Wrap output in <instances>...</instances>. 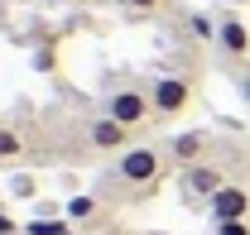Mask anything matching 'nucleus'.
I'll return each instance as SVG.
<instances>
[{"label": "nucleus", "mask_w": 250, "mask_h": 235, "mask_svg": "<svg viewBox=\"0 0 250 235\" xmlns=\"http://www.w3.org/2000/svg\"><path fill=\"white\" fill-rule=\"evenodd\" d=\"M87 144L106 149V154H125L130 149V130H125L121 120H111V116H96V120H87Z\"/></svg>", "instance_id": "4"}, {"label": "nucleus", "mask_w": 250, "mask_h": 235, "mask_svg": "<svg viewBox=\"0 0 250 235\" xmlns=\"http://www.w3.org/2000/svg\"><path fill=\"white\" fill-rule=\"evenodd\" d=\"M202 154H207V135H202V130H183V135L168 144V158H173V163H183V168L202 163Z\"/></svg>", "instance_id": "8"}, {"label": "nucleus", "mask_w": 250, "mask_h": 235, "mask_svg": "<svg viewBox=\"0 0 250 235\" xmlns=\"http://www.w3.org/2000/svg\"><path fill=\"white\" fill-rule=\"evenodd\" d=\"M149 101H154V116L173 120L188 111V101H192V82L188 77H173V72H164L154 87H149Z\"/></svg>", "instance_id": "3"}, {"label": "nucleus", "mask_w": 250, "mask_h": 235, "mask_svg": "<svg viewBox=\"0 0 250 235\" xmlns=\"http://www.w3.org/2000/svg\"><path fill=\"white\" fill-rule=\"evenodd\" d=\"M130 15H154V10H164V0H121Z\"/></svg>", "instance_id": "13"}, {"label": "nucleus", "mask_w": 250, "mask_h": 235, "mask_svg": "<svg viewBox=\"0 0 250 235\" xmlns=\"http://www.w3.org/2000/svg\"><path fill=\"white\" fill-rule=\"evenodd\" d=\"M207 206H212V221H246V216H250V192L236 187V182H226Z\"/></svg>", "instance_id": "5"}, {"label": "nucleus", "mask_w": 250, "mask_h": 235, "mask_svg": "<svg viewBox=\"0 0 250 235\" xmlns=\"http://www.w3.org/2000/svg\"><path fill=\"white\" fill-rule=\"evenodd\" d=\"M183 187L192 192V197H217L221 187H226V173H221L217 163H192V168H183Z\"/></svg>", "instance_id": "6"}, {"label": "nucleus", "mask_w": 250, "mask_h": 235, "mask_svg": "<svg viewBox=\"0 0 250 235\" xmlns=\"http://www.w3.org/2000/svg\"><path fill=\"white\" fill-rule=\"evenodd\" d=\"M15 231H20V226H15V221H10V216L0 211V235H15Z\"/></svg>", "instance_id": "17"}, {"label": "nucleus", "mask_w": 250, "mask_h": 235, "mask_svg": "<svg viewBox=\"0 0 250 235\" xmlns=\"http://www.w3.org/2000/svg\"><path fill=\"white\" fill-rule=\"evenodd\" d=\"M217 48L226 53V58H246L250 53V24L241 20V15H226L217 24Z\"/></svg>", "instance_id": "7"}, {"label": "nucleus", "mask_w": 250, "mask_h": 235, "mask_svg": "<svg viewBox=\"0 0 250 235\" xmlns=\"http://www.w3.org/2000/svg\"><path fill=\"white\" fill-rule=\"evenodd\" d=\"M24 235H72V221H48V216H39V221H24Z\"/></svg>", "instance_id": "12"}, {"label": "nucleus", "mask_w": 250, "mask_h": 235, "mask_svg": "<svg viewBox=\"0 0 250 235\" xmlns=\"http://www.w3.org/2000/svg\"><path fill=\"white\" fill-rule=\"evenodd\" d=\"M236 87H241V101H246V106H250V67H246V72H241V77H236Z\"/></svg>", "instance_id": "16"}, {"label": "nucleus", "mask_w": 250, "mask_h": 235, "mask_svg": "<svg viewBox=\"0 0 250 235\" xmlns=\"http://www.w3.org/2000/svg\"><path fill=\"white\" fill-rule=\"evenodd\" d=\"M101 116L121 120L125 130H140L145 120L154 116V101H149V91H145V87H116L111 96H106V111H101Z\"/></svg>", "instance_id": "1"}, {"label": "nucleus", "mask_w": 250, "mask_h": 235, "mask_svg": "<svg viewBox=\"0 0 250 235\" xmlns=\"http://www.w3.org/2000/svg\"><path fill=\"white\" fill-rule=\"evenodd\" d=\"M96 211H101V202H96L92 192H77V197H67V211H62V221H72V226H87Z\"/></svg>", "instance_id": "9"}, {"label": "nucleus", "mask_w": 250, "mask_h": 235, "mask_svg": "<svg viewBox=\"0 0 250 235\" xmlns=\"http://www.w3.org/2000/svg\"><path fill=\"white\" fill-rule=\"evenodd\" d=\"M212 231L217 235H250V226L246 221H212Z\"/></svg>", "instance_id": "14"}, {"label": "nucleus", "mask_w": 250, "mask_h": 235, "mask_svg": "<svg viewBox=\"0 0 250 235\" xmlns=\"http://www.w3.org/2000/svg\"><path fill=\"white\" fill-rule=\"evenodd\" d=\"M217 24H221V20L202 15V10H192V15H188V34H192V39H202V43H217Z\"/></svg>", "instance_id": "10"}, {"label": "nucleus", "mask_w": 250, "mask_h": 235, "mask_svg": "<svg viewBox=\"0 0 250 235\" xmlns=\"http://www.w3.org/2000/svg\"><path fill=\"white\" fill-rule=\"evenodd\" d=\"M20 154H24V139H20V130L0 125V163H10V158H20Z\"/></svg>", "instance_id": "11"}, {"label": "nucleus", "mask_w": 250, "mask_h": 235, "mask_svg": "<svg viewBox=\"0 0 250 235\" xmlns=\"http://www.w3.org/2000/svg\"><path fill=\"white\" fill-rule=\"evenodd\" d=\"M159 168H164V158H159V149L149 144H135L121 154V163H116V173L125 177V187H149L159 177Z\"/></svg>", "instance_id": "2"}, {"label": "nucleus", "mask_w": 250, "mask_h": 235, "mask_svg": "<svg viewBox=\"0 0 250 235\" xmlns=\"http://www.w3.org/2000/svg\"><path fill=\"white\" fill-rule=\"evenodd\" d=\"M10 192H15V197H34L39 187H34V177H29V173H20L15 182H10Z\"/></svg>", "instance_id": "15"}]
</instances>
